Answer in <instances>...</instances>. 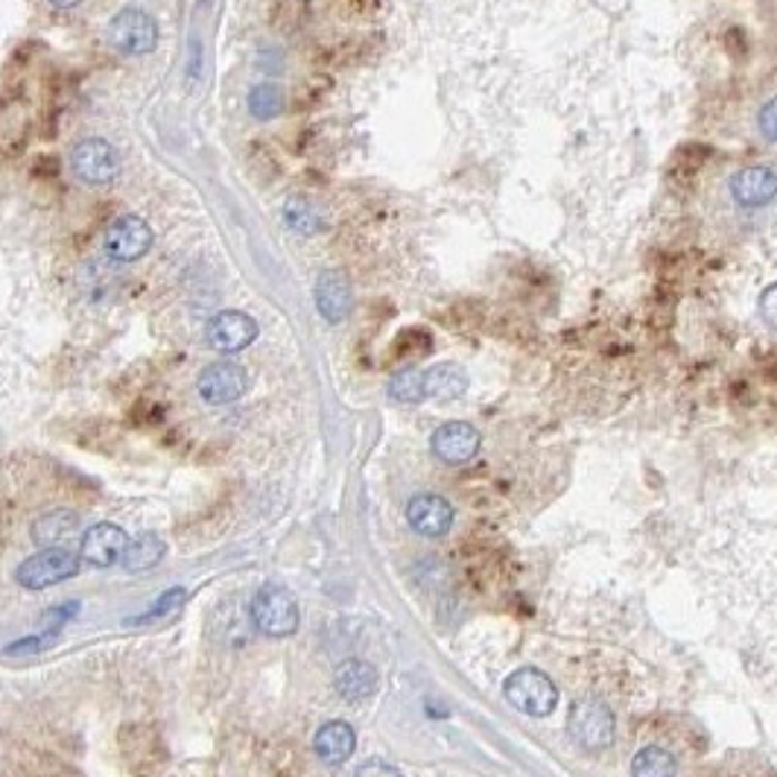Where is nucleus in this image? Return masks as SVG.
<instances>
[{
	"label": "nucleus",
	"instance_id": "bb28decb",
	"mask_svg": "<svg viewBox=\"0 0 777 777\" xmlns=\"http://www.w3.org/2000/svg\"><path fill=\"white\" fill-rule=\"evenodd\" d=\"M760 313L771 330H777V281L766 287L760 296Z\"/></svg>",
	"mask_w": 777,
	"mask_h": 777
},
{
	"label": "nucleus",
	"instance_id": "aec40b11",
	"mask_svg": "<svg viewBox=\"0 0 777 777\" xmlns=\"http://www.w3.org/2000/svg\"><path fill=\"white\" fill-rule=\"evenodd\" d=\"M676 757L667 748L649 746L631 763V777H676Z\"/></svg>",
	"mask_w": 777,
	"mask_h": 777
},
{
	"label": "nucleus",
	"instance_id": "a878e982",
	"mask_svg": "<svg viewBox=\"0 0 777 777\" xmlns=\"http://www.w3.org/2000/svg\"><path fill=\"white\" fill-rule=\"evenodd\" d=\"M353 777H404L401 769H395L392 763L386 760H366L357 769V775Z\"/></svg>",
	"mask_w": 777,
	"mask_h": 777
},
{
	"label": "nucleus",
	"instance_id": "7ed1b4c3",
	"mask_svg": "<svg viewBox=\"0 0 777 777\" xmlns=\"http://www.w3.org/2000/svg\"><path fill=\"white\" fill-rule=\"evenodd\" d=\"M106 41L123 56H147L158 44L156 18L143 9H120L106 27Z\"/></svg>",
	"mask_w": 777,
	"mask_h": 777
},
{
	"label": "nucleus",
	"instance_id": "ddd939ff",
	"mask_svg": "<svg viewBox=\"0 0 777 777\" xmlns=\"http://www.w3.org/2000/svg\"><path fill=\"white\" fill-rule=\"evenodd\" d=\"M730 197L739 208H763L777 197V173L763 165L743 167L730 179Z\"/></svg>",
	"mask_w": 777,
	"mask_h": 777
},
{
	"label": "nucleus",
	"instance_id": "f3484780",
	"mask_svg": "<svg viewBox=\"0 0 777 777\" xmlns=\"http://www.w3.org/2000/svg\"><path fill=\"white\" fill-rule=\"evenodd\" d=\"M468 389V375L456 362H439L425 371V392L432 401H454Z\"/></svg>",
	"mask_w": 777,
	"mask_h": 777
},
{
	"label": "nucleus",
	"instance_id": "393cba45",
	"mask_svg": "<svg viewBox=\"0 0 777 777\" xmlns=\"http://www.w3.org/2000/svg\"><path fill=\"white\" fill-rule=\"evenodd\" d=\"M185 602V590L181 588H173V590H167L165 594V599H158L156 605H152L150 611H147V617H141V622L143 620H156V617H165L170 608H176V605H181Z\"/></svg>",
	"mask_w": 777,
	"mask_h": 777
},
{
	"label": "nucleus",
	"instance_id": "dca6fc26",
	"mask_svg": "<svg viewBox=\"0 0 777 777\" xmlns=\"http://www.w3.org/2000/svg\"><path fill=\"white\" fill-rule=\"evenodd\" d=\"M377 669L369 660H346L333 676V687L346 701H366L377 693Z\"/></svg>",
	"mask_w": 777,
	"mask_h": 777
},
{
	"label": "nucleus",
	"instance_id": "f8f14e48",
	"mask_svg": "<svg viewBox=\"0 0 777 777\" xmlns=\"http://www.w3.org/2000/svg\"><path fill=\"white\" fill-rule=\"evenodd\" d=\"M407 524L425 538H441L454 527V506L439 495H416L407 502Z\"/></svg>",
	"mask_w": 777,
	"mask_h": 777
},
{
	"label": "nucleus",
	"instance_id": "f03ea898",
	"mask_svg": "<svg viewBox=\"0 0 777 777\" xmlns=\"http://www.w3.org/2000/svg\"><path fill=\"white\" fill-rule=\"evenodd\" d=\"M79 565H82V558L68 547H44L27 561H21L16 579L27 590H44L73 579L79 574Z\"/></svg>",
	"mask_w": 777,
	"mask_h": 777
},
{
	"label": "nucleus",
	"instance_id": "4be33fe9",
	"mask_svg": "<svg viewBox=\"0 0 777 777\" xmlns=\"http://www.w3.org/2000/svg\"><path fill=\"white\" fill-rule=\"evenodd\" d=\"M389 398L398 404H421L427 401L425 392V371L404 369L389 380Z\"/></svg>",
	"mask_w": 777,
	"mask_h": 777
},
{
	"label": "nucleus",
	"instance_id": "1a4fd4ad",
	"mask_svg": "<svg viewBox=\"0 0 777 777\" xmlns=\"http://www.w3.org/2000/svg\"><path fill=\"white\" fill-rule=\"evenodd\" d=\"M208 346L220 353H237L258 339V322L243 310H222L208 322Z\"/></svg>",
	"mask_w": 777,
	"mask_h": 777
},
{
	"label": "nucleus",
	"instance_id": "0eeeda50",
	"mask_svg": "<svg viewBox=\"0 0 777 777\" xmlns=\"http://www.w3.org/2000/svg\"><path fill=\"white\" fill-rule=\"evenodd\" d=\"M102 249L111 260L118 263H135L141 260L147 251L152 249V228L150 222L138 217V213H126L118 217L106 228V237H102Z\"/></svg>",
	"mask_w": 777,
	"mask_h": 777
},
{
	"label": "nucleus",
	"instance_id": "412c9836",
	"mask_svg": "<svg viewBox=\"0 0 777 777\" xmlns=\"http://www.w3.org/2000/svg\"><path fill=\"white\" fill-rule=\"evenodd\" d=\"M283 222H287L296 235H319L325 228L319 208L305 202V199H290V202L283 205Z\"/></svg>",
	"mask_w": 777,
	"mask_h": 777
},
{
	"label": "nucleus",
	"instance_id": "cd10ccee",
	"mask_svg": "<svg viewBox=\"0 0 777 777\" xmlns=\"http://www.w3.org/2000/svg\"><path fill=\"white\" fill-rule=\"evenodd\" d=\"M56 9H73V7H79L82 0H50Z\"/></svg>",
	"mask_w": 777,
	"mask_h": 777
},
{
	"label": "nucleus",
	"instance_id": "9d476101",
	"mask_svg": "<svg viewBox=\"0 0 777 777\" xmlns=\"http://www.w3.org/2000/svg\"><path fill=\"white\" fill-rule=\"evenodd\" d=\"M479 445H482V436L468 421H448V425H441L439 430L432 432L430 439L432 454L448 465H462L468 459H474Z\"/></svg>",
	"mask_w": 777,
	"mask_h": 777
},
{
	"label": "nucleus",
	"instance_id": "2eb2a0df",
	"mask_svg": "<svg viewBox=\"0 0 777 777\" xmlns=\"http://www.w3.org/2000/svg\"><path fill=\"white\" fill-rule=\"evenodd\" d=\"M313 748L319 754V760L328 763V766H342L357 748V734L348 723L342 719H333V723H325L322 728L316 730Z\"/></svg>",
	"mask_w": 777,
	"mask_h": 777
},
{
	"label": "nucleus",
	"instance_id": "9b49d317",
	"mask_svg": "<svg viewBox=\"0 0 777 777\" xmlns=\"http://www.w3.org/2000/svg\"><path fill=\"white\" fill-rule=\"evenodd\" d=\"M126 547H129V535L114 524H97L82 535L79 544V558L91 567H111L123 558Z\"/></svg>",
	"mask_w": 777,
	"mask_h": 777
},
{
	"label": "nucleus",
	"instance_id": "6e6552de",
	"mask_svg": "<svg viewBox=\"0 0 777 777\" xmlns=\"http://www.w3.org/2000/svg\"><path fill=\"white\" fill-rule=\"evenodd\" d=\"M199 398L211 407H226V404L240 401L249 389V375L243 366H237L231 360L211 362L208 369H202L197 380Z\"/></svg>",
	"mask_w": 777,
	"mask_h": 777
},
{
	"label": "nucleus",
	"instance_id": "423d86ee",
	"mask_svg": "<svg viewBox=\"0 0 777 777\" xmlns=\"http://www.w3.org/2000/svg\"><path fill=\"white\" fill-rule=\"evenodd\" d=\"M567 730L585 751H605L614 743V714L602 701H576L567 714Z\"/></svg>",
	"mask_w": 777,
	"mask_h": 777
},
{
	"label": "nucleus",
	"instance_id": "f257e3e1",
	"mask_svg": "<svg viewBox=\"0 0 777 777\" xmlns=\"http://www.w3.org/2000/svg\"><path fill=\"white\" fill-rule=\"evenodd\" d=\"M299 602L281 585H263L251 602V620L260 635L290 637L299 628Z\"/></svg>",
	"mask_w": 777,
	"mask_h": 777
},
{
	"label": "nucleus",
	"instance_id": "b1692460",
	"mask_svg": "<svg viewBox=\"0 0 777 777\" xmlns=\"http://www.w3.org/2000/svg\"><path fill=\"white\" fill-rule=\"evenodd\" d=\"M757 123H760V132L766 135L771 143H777V97H771V100L763 106Z\"/></svg>",
	"mask_w": 777,
	"mask_h": 777
},
{
	"label": "nucleus",
	"instance_id": "a211bd4d",
	"mask_svg": "<svg viewBox=\"0 0 777 777\" xmlns=\"http://www.w3.org/2000/svg\"><path fill=\"white\" fill-rule=\"evenodd\" d=\"M79 532V515L68 509H53L48 515H41L36 524H32V541L41 544V547H59L68 538Z\"/></svg>",
	"mask_w": 777,
	"mask_h": 777
},
{
	"label": "nucleus",
	"instance_id": "6ab92c4d",
	"mask_svg": "<svg viewBox=\"0 0 777 777\" xmlns=\"http://www.w3.org/2000/svg\"><path fill=\"white\" fill-rule=\"evenodd\" d=\"M165 552V541H161L156 532H143L138 535L135 541H129L123 558H120V565H123L129 574H150V570H156V567L161 565Z\"/></svg>",
	"mask_w": 777,
	"mask_h": 777
},
{
	"label": "nucleus",
	"instance_id": "4468645a",
	"mask_svg": "<svg viewBox=\"0 0 777 777\" xmlns=\"http://www.w3.org/2000/svg\"><path fill=\"white\" fill-rule=\"evenodd\" d=\"M351 305H353V292L348 278L342 276V272H337V269L322 272L319 281H316V307H319V313H322L325 322L339 325L342 319H348Z\"/></svg>",
	"mask_w": 777,
	"mask_h": 777
},
{
	"label": "nucleus",
	"instance_id": "20e7f679",
	"mask_svg": "<svg viewBox=\"0 0 777 777\" xmlns=\"http://www.w3.org/2000/svg\"><path fill=\"white\" fill-rule=\"evenodd\" d=\"M71 170L91 188H106L120 176V152L102 138H82L71 150Z\"/></svg>",
	"mask_w": 777,
	"mask_h": 777
},
{
	"label": "nucleus",
	"instance_id": "5701e85b",
	"mask_svg": "<svg viewBox=\"0 0 777 777\" xmlns=\"http://www.w3.org/2000/svg\"><path fill=\"white\" fill-rule=\"evenodd\" d=\"M283 111V94L276 86H255L249 91V114L258 120H272Z\"/></svg>",
	"mask_w": 777,
	"mask_h": 777
},
{
	"label": "nucleus",
	"instance_id": "39448f33",
	"mask_svg": "<svg viewBox=\"0 0 777 777\" xmlns=\"http://www.w3.org/2000/svg\"><path fill=\"white\" fill-rule=\"evenodd\" d=\"M506 699L511 707H518L520 714L547 716L558 705V690L541 669L524 667L506 678Z\"/></svg>",
	"mask_w": 777,
	"mask_h": 777
}]
</instances>
